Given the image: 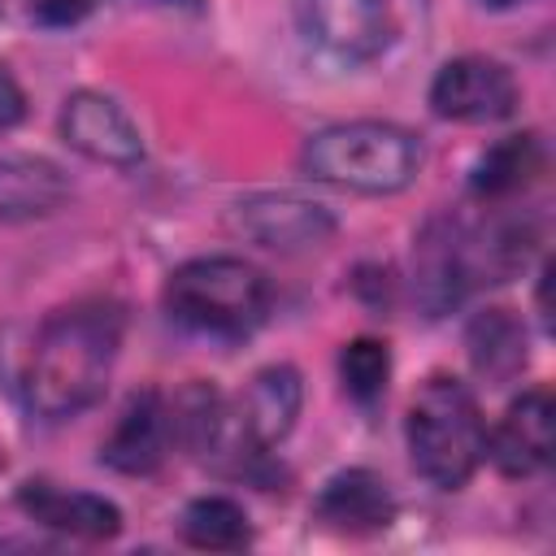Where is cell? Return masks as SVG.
I'll list each match as a JSON object with an SVG mask.
<instances>
[{
	"label": "cell",
	"mask_w": 556,
	"mask_h": 556,
	"mask_svg": "<svg viewBox=\"0 0 556 556\" xmlns=\"http://www.w3.org/2000/svg\"><path fill=\"white\" fill-rule=\"evenodd\" d=\"M122 348V313L113 304H74L52 313L30 348L26 404L43 421H65L91 408Z\"/></svg>",
	"instance_id": "1"
},
{
	"label": "cell",
	"mask_w": 556,
	"mask_h": 556,
	"mask_svg": "<svg viewBox=\"0 0 556 556\" xmlns=\"http://www.w3.org/2000/svg\"><path fill=\"white\" fill-rule=\"evenodd\" d=\"M404 439L413 469L439 491L465 486L486 456V426L478 400L452 374H434L421 382V391L408 404Z\"/></svg>",
	"instance_id": "2"
},
{
	"label": "cell",
	"mask_w": 556,
	"mask_h": 556,
	"mask_svg": "<svg viewBox=\"0 0 556 556\" xmlns=\"http://www.w3.org/2000/svg\"><path fill=\"white\" fill-rule=\"evenodd\" d=\"M269 278L239 256H195L165 278V313L208 339H248L269 317Z\"/></svg>",
	"instance_id": "3"
},
{
	"label": "cell",
	"mask_w": 556,
	"mask_h": 556,
	"mask_svg": "<svg viewBox=\"0 0 556 556\" xmlns=\"http://www.w3.org/2000/svg\"><path fill=\"white\" fill-rule=\"evenodd\" d=\"M300 161L304 174H313L317 182L387 195V191H404L417 178L421 143L391 122H339L308 135Z\"/></svg>",
	"instance_id": "4"
},
{
	"label": "cell",
	"mask_w": 556,
	"mask_h": 556,
	"mask_svg": "<svg viewBox=\"0 0 556 556\" xmlns=\"http://www.w3.org/2000/svg\"><path fill=\"white\" fill-rule=\"evenodd\" d=\"M430 109L447 122H504L517 109V78L491 56H456L430 83Z\"/></svg>",
	"instance_id": "5"
},
{
	"label": "cell",
	"mask_w": 556,
	"mask_h": 556,
	"mask_svg": "<svg viewBox=\"0 0 556 556\" xmlns=\"http://www.w3.org/2000/svg\"><path fill=\"white\" fill-rule=\"evenodd\" d=\"M295 22L339 61H369L391 43L387 0H295Z\"/></svg>",
	"instance_id": "6"
},
{
	"label": "cell",
	"mask_w": 556,
	"mask_h": 556,
	"mask_svg": "<svg viewBox=\"0 0 556 556\" xmlns=\"http://www.w3.org/2000/svg\"><path fill=\"white\" fill-rule=\"evenodd\" d=\"M300 404H304V387H300V374L291 365H269V369L252 374L243 395L230 404L239 460L243 456H265V447L287 439L295 417H300Z\"/></svg>",
	"instance_id": "7"
},
{
	"label": "cell",
	"mask_w": 556,
	"mask_h": 556,
	"mask_svg": "<svg viewBox=\"0 0 556 556\" xmlns=\"http://www.w3.org/2000/svg\"><path fill=\"white\" fill-rule=\"evenodd\" d=\"M61 135H65V143L74 152H83L87 161H100V165L130 169V165L143 161V135H139V126L104 91H74L61 104Z\"/></svg>",
	"instance_id": "8"
},
{
	"label": "cell",
	"mask_w": 556,
	"mask_h": 556,
	"mask_svg": "<svg viewBox=\"0 0 556 556\" xmlns=\"http://www.w3.org/2000/svg\"><path fill=\"white\" fill-rule=\"evenodd\" d=\"M552 417H556V408H552V395L543 387L521 391L504 408L500 426L486 439V452L504 478H534L552 465V447H556Z\"/></svg>",
	"instance_id": "9"
},
{
	"label": "cell",
	"mask_w": 556,
	"mask_h": 556,
	"mask_svg": "<svg viewBox=\"0 0 556 556\" xmlns=\"http://www.w3.org/2000/svg\"><path fill=\"white\" fill-rule=\"evenodd\" d=\"M235 222L248 239H256L261 248H274V252H304V248H317L334 235V217L321 204L291 195V191L248 195L239 204Z\"/></svg>",
	"instance_id": "10"
},
{
	"label": "cell",
	"mask_w": 556,
	"mask_h": 556,
	"mask_svg": "<svg viewBox=\"0 0 556 556\" xmlns=\"http://www.w3.org/2000/svg\"><path fill=\"white\" fill-rule=\"evenodd\" d=\"M169 439H174V417H169V404L161 400V391H135L126 400V408L117 413L109 439L100 443V465L130 473V478L152 473V469H161Z\"/></svg>",
	"instance_id": "11"
},
{
	"label": "cell",
	"mask_w": 556,
	"mask_h": 556,
	"mask_svg": "<svg viewBox=\"0 0 556 556\" xmlns=\"http://www.w3.org/2000/svg\"><path fill=\"white\" fill-rule=\"evenodd\" d=\"M413 274H417V300L426 304V313L430 317L447 313L473 287L469 252H465V226L452 217H434L417 239Z\"/></svg>",
	"instance_id": "12"
},
{
	"label": "cell",
	"mask_w": 556,
	"mask_h": 556,
	"mask_svg": "<svg viewBox=\"0 0 556 556\" xmlns=\"http://www.w3.org/2000/svg\"><path fill=\"white\" fill-rule=\"evenodd\" d=\"M22 513L56 534H70V539H87V543H100V539H113L122 530V508L104 495H91V491H74V486H56V482H26L22 495H17Z\"/></svg>",
	"instance_id": "13"
},
{
	"label": "cell",
	"mask_w": 556,
	"mask_h": 556,
	"mask_svg": "<svg viewBox=\"0 0 556 556\" xmlns=\"http://www.w3.org/2000/svg\"><path fill=\"white\" fill-rule=\"evenodd\" d=\"M317 521L339 530V534H378L395 521V500L387 491V482L369 469H343L334 478H326V486L317 491L313 504Z\"/></svg>",
	"instance_id": "14"
},
{
	"label": "cell",
	"mask_w": 556,
	"mask_h": 556,
	"mask_svg": "<svg viewBox=\"0 0 556 556\" xmlns=\"http://www.w3.org/2000/svg\"><path fill=\"white\" fill-rule=\"evenodd\" d=\"M543 169V143L539 135H508L500 143H491L478 165H473V178L469 187L482 195V200H508L517 191H526Z\"/></svg>",
	"instance_id": "15"
},
{
	"label": "cell",
	"mask_w": 556,
	"mask_h": 556,
	"mask_svg": "<svg viewBox=\"0 0 556 556\" xmlns=\"http://www.w3.org/2000/svg\"><path fill=\"white\" fill-rule=\"evenodd\" d=\"M178 534H182V543H191L200 552H239V547L252 543L248 513L226 495L191 500L182 508V517H178Z\"/></svg>",
	"instance_id": "16"
},
{
	"label": "cell",
	"mask_w": 556,
	"mask_h": 556,
	"mask_svg": "<svg viewBox=\"0 0 556 556\" xmlns=\"http://www.w3.org/2000/svg\"><path fill=\"white\" fill-rule=\"evenodd\" d=\"M469 356H473L478 374L504 382L526 365V330L504 308H486L469 326Z\"/></svg>",
	"instance_id": "17"
},
{
	"label": "cell",
	"mask_w": 556,
	"mask_h": 556,
	"mask_svg": "<svg viewBox=\"0 0 556 556\" xmlns=\"http://www.w3.org/2000/svg\"><path fill=\"white\" fill-rule=\"evenodd\" d=\"M61 200V178L52 165L0 161V213H39Z\"/></svg>",
	"instance_id": "18"
},
{
	"label": "cell",
	"mask_w": 556,
	"mask_h": 556,
	"mask_svg": "<svg viewBox=\"0 0 556 556\" xmlns=\"http://www.w3.org/2000/svg\"><path fill=\"white\" fill-rule=\"evenodd\" d=\"M339 378H343V391L356 404H374L387 391V378H391V352H387V343L382 339H352V343H343V352H339Z\"/></svg>",
	"instance_id": "19"
},
{
	"label": "cell",
	"mask_w": 556,
	"mask_h": 556,
	"mask_svg": "<svg viewBox=\"0 0 556 556\" xmlns=\"http://www.w3.org/2000/svg\"><path fill=\"white\" fill-rule=\"evenodd\" d=\"M26 4L43 26H70V22H83L100 0H26Z\"/></svg>",
	"instance_id": "20"
},
{
	"label": "cell",
	"mask_w": 556,
	"mask_h": 556,
	"mask_svg": "<svg viewBox=\"0 0 556 556\" xmlns=\"http://www.w3.org/2000/svg\"><path fill=\"white\" fill-rule=\"evenodd\" d=\"M22 117H26V91H22V83L13 78V70L0 65V130L17 126Z\"/></svg>",
	"instance_id": "21"
},
{
	"label": "cell",
	"mask_w": 556,
	"mask_h": 556,
	"mask_svg": "<svg viewBox=\"0 0 556 556\" xmlns=\"http://www.w3.org/2000/svg\"><path fill=\"white\" fill-rule=\"evenodd\" d=\"M482 4H491V9H513V4H526V0H482Z\"/></svg>",
	"instance_id": "22"
},
{
	"label": "cell",
	"mask_w": 556,
	"mask_h": 556,
	"mask_svg": "<svg viewBox=\"0 0 556 556\" xmlns=\"http://www.w3.org/2000/svg\"><path fill=\"white\" fill-rule=\"evenodd\" d=\"M169 4H195V0H169Z\"/></svg>",
	"instance_id": "23"
}]
</instances>
